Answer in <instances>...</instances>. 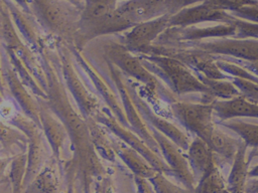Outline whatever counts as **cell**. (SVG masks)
I'll return each mask as SVG.
<instances>
[{"label":"cell","instance_id":"cell-1","mask_svg":"<svg viewBox=\"0 0 258 193\" xmlns=\"http://www.w3.org/2000/svg\"><path fill=\"white\" fill-rule=\"evenodd\" d=\"M37 55L47 79L46 104L66 126L72 144L73 157L62 168L68 193H74V183L77 179L82 181L84 193H92V183L106 176V170L92 144L86 120L79 109L72 105L60 73L58 58L55 66L56 51L52 39L49 38L48 44Z\"/></svg>","mask_w":258,"mask_h":193},{"label":"cell","instance_id":"cell-2","mask_svg":"<svg viewBox=\"0 0 258 193\" xmlns=\"http://www.w3.org/2000/svg\"><path fill=\"white\" fill-rule=\"evenodd\" d=\"M29 6L47 36L75 43L81 8L67 0H30Z\"/></svg>","mask_w":258,"mask_h":193},{"label":"cell","instance_id":"cell-3","mask_svg":"<svg viewBox=\"0 0 258 193\" xmlns=\"http://www.w3.org/2000/svg\"><path fill=\"white\" fill-rule=\"evenodd\" d=\"M136 55L139 56L145 67L161 80L175 95L186 93L209 95L208 87L199 79L195 71L181 61L173 57L159 54Z\"/></svg>","mask_w":258,"mask_h":193},{"label":"cell","instance_id":"cell-4","mask_svg":"<svg viewBox=\"0 0 258 193\" xmlns=\"http://www.w3.org/2000/svg\"><path fill=\"white\" fill-rule=\"evenodd\" d=\"M104 51L105 58L116 65L127 77L146 87L145 93L148 96H154L155 100L161 98L168 104L176 102L175 94L145 67L138 55L128 50L122 42H109L104 46Z\"/></svg>","mask_w":258,"mask_h":193},{"label":"cell","instance_id":"cell-5","mask_svg":"<svg viewBox=\"0 0 258 193\" xmlns=\"http://www.w3.org/2000/svg\"><path fill=\"white\" fill-rule=\"evenodd\" d=\"M57 53L60 73L70 95L74 99L77 109L85 120L94 118L101 109L97 96L92 93L82 80L77 68L69 43L52 38Z\"/></svg>","mask_w":258,"mask_h":193},{"label":"cell","instance_id":"cell-6","mask_svg":"<svg viewBox=\"0 0 258 193\" xmlns=\"http://www.w3.org/2000/svg\"><path fill=\"white\" fill-rule=\"evenodd\" d=\"M169 15L165 0H127L117 5L104 31V36L125 33L133 26Z\"/></svg>","mask_w":258,"mask_h":193},{"label":"cell","instance_id":"cell-7","mask_svg":"<svg viewBox=\"0 0 258 193\" xmlns=\"http://www.w3.org/2000/svg\"><path fill=\"white\" fill-rule=\"evenodd\" d=\"M118 5L117 0H85L74 45L83 48L104 31Z\"/></svg>","mask_w":258,"mask_h":193},{"label":"cell","instance_id":"cell-8","mask_svg":"<svg viewBox=\"0 0 258 193\" xmlns=\"http://www.w3.org/2000/svg\"><path fill=\"white\" fill-rule=\"evenodd\" d=\"M144 54H159L173 57L196 72H200L214 79H229L233 78L223 72L217 64L215 55L195 47H186L179 45H159L153 44Z\"/></svg>","mask_w":258,"mask_h":193},{"label":"cell","instance_id":"cell-9","mask_svg":"<svg viewBox=\"0 0 258 193\" xmlns=\"http://www.w3.org/2000/svg\"><path fill=\"white\" fill-rule=\"evenodd\" d=\"M94 119L102 124L109 132L115 135L121 142L125 143L127 146L142 155L157 172H161L168 177H172V172L169 166L165 163L164 159L160 155L155 153L136 133L124 127L116 119V117L113 115L108 107L101 108L94 117Z\"/></svg>","mask_w":258,"mask_h":193},{"label":"cell","instance_id":"cell-10","mask_svg":"<svg viewBox=\"0 0 258 193\" xmlns=\"http://www.w3.org/2000/svg\"><path fill=\"white\" fill-rule=\"evenodd\" d=\"M7 123L23 132L28 139V146L26 151L27 165L24 179V187L26 188L48 161L46 148L43 142L44 135L38 125L27 118L24 114L19 112L8 119Z\"/></svg>","mask_w":258,"mask_h":193},{"label":"cell","instance_id":"cell-11","mask_svg":"<svg viewBox=\"0 0 258 193\" xmlns=\"http://www.w3.org/2000/svg\"><path fill=\"white\" fill-rule=\"evenodd\" d=\"M108 70H109V75L110 79L112 80L115 89L121 100L122 107L125 113V116L127 118V121L129 123L130 130H132L134 133H136L155 153L161 156L160 154V149L149 129L147 126L146 122L143 120L141 117L138 109L134 105L129 90L127 86V81H126V76L125 74L116 66L114 65L111 61H109L107 58H105Z\"/></svg>","mask_w":258,"mask_h":193},{"label":"cell","instance_id":"cell-12","mask_svg":"<svg viewBox=\"0 0 258 193\" xmlns=\"http://www.w3.org/2000/svg\"><path fill=\"white\" fill-rule=\"evenodd\" d=\"M213 103H187L176 101L169 104V108L174 118L182 127L196 137L207 142L216 127L213 121Z\"/></svg>","mask_w":258,"mask_h":193},{"label":"cell","instance_id":"cell-13","mask_svg":"<svg viewBox=\"0 0 258 193\" xmlns=\"http://www.w3.org/2000/svg\"><path fill=\"white\" fill-rule=\"evenodd\" d=\"M236 34L237 26L234 21L232 23H218L216 25L205 27L197 25L186 27H169L158 37L154 44L177 45L216 38L235 37Z\"/></svg>","mask_w":258,"mask_h":193},{"label":"cell","instance_id":"cell-14","mask_svg":"<svg viewBox=\"0 0 258 193\" xmlns=\"http://www.w3.org/2000/svg\"><path fill=\"white\" fill-rule=\"evenodd\" d=\"M126 76V75H125ZM127 86L130 96L138 109L141 117L146 122L148 127H152L165 135L174 144H176L182 151H186L190 145L188 136L178 129L174 124L167 121L163 117L157 115L152 107L148 104L147 100L142 96L140 89H138V82L126 76Z\"/></svg>","mask_w":258,"mask_h":193},{"label":"cell","instance_id":"cell-15","mask_svg":"<svg viewBox=\"0 0 258 193\" xmlns=\"http://www.w3.org/2000/svg\"><path fill=\"white\" fill-rule=\"evenodd\" d=\"M177 45L199 48L216 56L233 57L246 61H258V38L255 37H225Z\"/></svg>","mask_w":258,"mask_h":193},{"label":"cell","instance_id":"cell-16","mask_svg":"<svg viewBox=\"0 0 258 193\" xmlns=\"http://www.w3.org/2000/svg\"><path fill=\"white\" fill-rule=\"evenodd\" d=\"M71 52L73 54L74 60L78 67H80L85 74L90 78L94 88L98 92V94L104 100L107 107L111 110L116 119L126 128L130 129L129 123L125 116L121 100L118 93H115L113 88L109 85L107 81H105L104 77L100 74V72L94 67V65L85 57L82 50L76 47L74 44H69Z\"/></svg>","mask_w":258,"mask_h":193},{"label":"cell","instance_id":"cell-17","mask_svg":"<svg viewBox=\"0 0 258 193\" xmlns=\"http://www.w3.org/2000/svg\"><path fill=\"white\" fill-rule=\"evenodd\" d=\"M170 15L166 14L137 24L123 33L122 44L134 54H144L156 42L158 37L169 28Z\"/></svg>","mask_w":258,"mask_h":193},{"label":"cell","instance_id":"cell-18","mask_svg":"<svg viewBox=\"0 0 258 193\" xmlns=\"http://www.w3.org/2000/svg\"><path fill=\"white\" fill-rule=\"evenodd\" d=\"M149 129L160 149L161 157L164 159L165 163L169 166L172 172V177L180 182L183 187L195 190L197 180L189 168L186 156H184L181 152L182 150L156 129L152 127H149Z\"/></svg>","mask_w":258,"mask_h":193},{"label":"cell","instance_id":"cell-19","mask_svg":"<svg viewBox=\"0 0 258 193\" xmlns=\"http://www.w3.org/2000/svg\"><path fill=\"white\" fill-rule=\"evenodd\" d=\"M2 1L6 4L20 37L36 54L39 53L48 44L49 36L45 34L33 14L25 11L12 0Z\"/></svg>","mask_w":258,"mask_h":193},{"label":"cell","instance_id":"cell-20","mask_svg":"<svg viewBox=\"0 0 258 193\" xmlns=\"http://www.w3.org/2000/svg\"><path fill=\"white\" fill-rule=\"evenodd\" d=\"M1 70L3 83H6L8 92L10 93L14 103L17 104L18 108L21 110V113L41 128L39 118L40 106L37 98L32 96L33 93L20 80L17 73L12 68L8 58L7 64H5L4 59H2Z\"/></svg>","mask_w":258,"mask_h":193},{"label":"cell","instance_id":"cell-21","mask_svg":"<svg viewBox=\"0 0 258 193\" xmlns=\"http://www.w3.org/2000/svg\"><path fill=\"white\" fill-rule=\"evenodd\" d=\"M235 20L230 12L219 9L208 2H202L181 9L169 18V27H186L201 23H232Z\"/></svg>","mask_w":258,"mask_h":193},{"label":"cell","instance_id":"cell-22","mask_svg":"<svg viewBox=\"0 0 258 193\" xmlns=\"http://www.w3.org/2000/svg\"><path fill=\"white\" fill-rule=\"evenodd\" d=\"M37 100L40 106L39 118L42 133L49 144L52 157L56 161L57 166L60 168V170H62L61 153L66 140L70 138L68 130L63 123L49 109L46 104V100L40 98H37Z\"/></svg>","mask_w":258,"mask_h":193},{"label":"cell","instance_id":"cell-23","mask_svg":"<svg viewBox=\"0 0 258 193\" xmlns=\"http://www.w3.org/2000/svg\"><path fill=\"white\" fill-rule=\"evenodd\" d=\"M214 115L221 121H228L240 118L258 119V104L248 101L243 95L231 100H216Z\"/></svg>","mask_w":258,"mask_h":193},{"label":"cell","instance_id":"cell-24","mask_svg":"<svg viewBox=\"0 0 258 193\" xmlns=\"http://www.w3.org/2000/svg\"><path fill=\"white\" fill-rule=\"evenodd\" d=\"M186 151V158L189 168L198 183L210 166L217 161V155L213 152L209 145L199 137H195Z\"/></svg>","mask_w":258,"mask_h":193},{"label":"cell","instance_id":"cell-25","mask_svg":"<svg viewBox=\"0 0 258 193\" xmlns=\"http://www.w3.org/2000/svg\"><path fill=\"white\" fill-rule=\"evenodd\" d=\"M247 148V144L242 141L232 162V168L227 180V188L230 193H247L246 189L250 170V161L246 157Z\"/></svg>","mask_w":258,"mask_h":193},{"label":"cell","instance_id":"cell-26","mask_svg":"<svg viewBox=\"0 0 258 193\" xmlns=\"http://www.w3.org/2000/svg\"><path fill=\"white\" fill-rule=\"evenodd\" d=\"M113 147L116 155L130 169L136 177L149 179L154 176L156 170L137 151L127 146L125 143L113 140Z\"/></svg>","mask_w":258,"mask_h":193},{"label":"cell","instance_id":"cell-27","mask_svg":"<svg viewBox=\"0 0 258 193\" xmlns=\"http://www.w3.org/2000/svg\"><path fill=\"white\" fill-rule=\"evenodd\" d=\"M92 144L100 157L108 162H115L116 161V153L113 147V139L107 135L105 127L97 122L94 118L86 120Z\"/></svg>","mask_w":258,"mask_h":193},{"label":"cell","instance_id":"cell-28","mask_svg":"<svg viewBox=\"0 0 258 193\" xmlns=\"http://www.w3.org/2000/svg\"><path fill=\"white\" fill-rule=\"evenodd\" d=\"M56 164L53 157L52 161H47L37 176L25 188L24 193H58Z\"/></svg>","mask_w":258,"mask_h":193},{"label":"cell","instance_id":"cell-29","mask_svg":"<svg viewBox=\"0 0 258 193\" xmlns=\"http://www.w3.org/2000/svg\"><path fill=\"white\" fill-rule=\"evenodd\" d=\"M241 142V139H236L227 135L216 126L206 143L216 155L227 162H233Z\"/></svg>","mask_w":258,"mask_h":193},{"label":"cell","instance_id":"cell-30","mask_svg":"<svg viewBox=\"0 0 258 193\" xmlns=\"http://www.w3.org/2000/svg\"><path fill=\"white\" fill-rule=\"evenodd\" d=\"M199 79L208 87L209 95L213 100H231L242 95L239 88L229 79H214L200 72H196Z\"/></svg>","mask_w":258,"mask_h":193},{"label":"cell","instance_id":"cell-31","mask_svg":"<svg viewBox=\"0 0 258 193\" xmlns=\"http://www.w3.org/2000/svg\"><path fill=\"white\" fill-rule=\"evenodd\" d=\"M0 131H1V150L2 153L6 152L8 153L7 157H11L10 155L13 154V148L20 149L22 152L27 151L28 146V139L26 135L21 132L16 127L6 124L3 120L0 125ZM15 155V154H13Z\"/></svg>","mask_w":258,"mask_h":193},{"label":"cell","instance_id":"cell-32","mask_svg":"<svg viewBox=\"0 0 258 193\" xmlns=\"http://www.w3.org/2000/svg\"><path fill=\"white\" fill-rule=\"evenodd\" d=\"M4 51L6 53V56L11 64L12 68L17 73L18 77L24 83V85L33 93L34 96L46 100L47 99L46 91L40 86V84L37 82V80L34 78V76L31 74V72L27 69V67L23 64V62L19 59V57L9 49L4 48Z\"/></svg>","mask_w":258,"mask_h":193},{"label":"cell","instance_id":"cell-33","mask_svg":"<svg viewBox=\"0 0 258 193\" xmlns=\"http://www.w3.org/2000/svg\"><path fill=\"white\" fill-rule=\"evenodd\" d=\"M26 165V152H21L11 157L7 165V181L11 186V193H24Z\"/></svg>","mask_w":258,"mask_h":193},{"label":"cell","instance_id":"cell-34","mask_svg":"<svg viewBox=\"0 0 258 193\" xmlns=\"http://www.w3.org/2000/svg\"><path fill=\"white\" fill-rule=\"evenodd\" d=\"M227 187L223 175L221 174L218 162L215 161L198 181L194 190L195 193H216Z\"/></svg>","mask_w":258,"mask_h":193},{"label":"cell","instance_id":"cell-35","mask_svg":"<svg viewBox=\"0 0 258 193\" xmlns=\"http://www.w3.org/2000/svg\"><path fill=\"white\" fill-rule=\"evenodd\" d=\"M223 127L236 133L248 147L258 148V125L248 123L239 119L219 122Z\"/></svg>","mask_w":258,"mask_h":193},{"label":"cell","instance_id":"cell-36","mask_svg":"<svg viewBox=\"0 0 258 193\" xmlns=\"http://www.w3.org/2000/svg\"><path fill=\"white\" fill-rule=\"evenodd\" d=\"M216 58H217V64L220 67V69L226 74L230 75L232 78H241V79H246V80H250L258 83V76L254 74L252 71H250L249 69H247L246 67H244L243 65L222 57L216 56Z\"/></svg>","mask_w":258,"mask_h":193},{"label":"cell","instance_id":"cell-37","mask_svg":"<svg viewBox=\"0 0 258 193\" xmlns=\"http://www.w3.org/2000/svg\"><path fill=\"white\" fill-rule=\"evenodd\" d=\"M167 177V175L156 171L154 176L148 179L155 193H195L194 190L175 185Z\"/></svg>","mask_w":258,"mask_h":193},{"label":"cell","instance_id":"cell-38","mask_svg":"<svg viewBox=\"0 0 258 193\" xmlns=\"http://www.w3.org/2000/svg\"><path fill=\"white\" fill-rule=\"evenodd\" d=\"M204 2H208L211 5L230 13L235 12L245 6L258 4V0H204Z\"/></svg>","mask_w":258,"mask_h":193},{"label":"cell","instance_id":"cell-39","mask_svg":"<svg viewBox=\"0 0 258 193\" xmlns=\"http://www.w3.org/2000/svg\"><path fill=\"white\" fill-rule=\"evenodd\" d=\"M232 81L239 88L244 98L258 104V83L241 78H233Z\"/></svg>","mask_w":258,"mask_h":193},{"label":"cell","instance_id":"cell-40","mask_svg":"<svg viewBox=\"0 0 258 193\" xmlns=\"http://www.w3.org/2000/svg\"><path fill=\"white\" fill-rule=\"evenodd\" d=\"M234 23L237 26V38H258V24L235 17Z\"/></svg>","mask_w":258,"mask_h":193},{"label":"cell","instance_id":"cell-41","mask_svg":"<svg viewBox=\"0 0 258 193\" xmlns=\"http://www.w3.org/2000/svg\"><path fill=\"white\" fill-rule=\"evenodd\" d=\"M231 14L236 18L258 24V4L245 6L235 12H232Z\"/></svg>","mask_w":258,"mask_h":193},{"label":"cell","instance_id":"cell-42","mask_svg":"<svg viewBox=\"0 0 258 193\" xmlns=\"http://www.w3.org/2000/svg\"><path fill=\"white\" fill-rule=\"evenodd\" d=\"M94 193H114V183L112 178L106 175L103 178L98 179L94 185Z\"/></svg>","mask_w":258,"mask_h":193},{"label":"cell","instance_id":"cell-43","mask_svg":"<svg viewBox=\"0 0 258 193\" xmlns=\"http://www.w3.org/2000/svg\"><path fill=\"white\" fill-rule=\"evenodd\" d=\"M134 181H135V185L137 187L138 193H155V191H154L151 183L148 181V179L134 176Z\"/></svg>","mask_w":258,"mask_h":193},{"label":"cell","instance_id":"cell-44","mask_svg":"<svg viewBox=\"0 0 258 193\" xmlns=\"http://www.w3.org/2000/svg\"><path fill=\"white\" fill-rule=\"evenodd\" d=\"M217 57H222V58L234 61L238 64H241V65H243L244 67H246L247 69H249L250 71H252L254 74H256L258 76V61H246V60L237 59V58H233V57H226V56H217Z\"/></svg>","mask_w":258,"mask_h":193},{"label":"cell","instance_id":"cell-45","mask_svg":"<svg viewBox=\"0 0 258 193\" xmlns=\"http://www.w3.org/2000/svg\"><path fill=\"white\" fill-rule=\"evenodd\" d=\"M247 193H258V179L249 178L247 182Z\"/></svg>","mask_w":258,"mask_h":193},{"label":"cell","instance_id":"cell-46","mask_svg":"<svg viewBox=\"0 0 258 193\" xmlns=\"http://www.w3.org/2000/svg\"><path fill=\"white\" fill-rule=\"evenodd\" d=\"M12 1H14L18 6H20L25 11L31 13L30 12V6H29L30 5V0H12Z\"/></svg>","mask_w":258,"mask_h":193},{"label":"cell","instance_id":"cell-47","mask_svg":"<svg viewBox=\"0 0 258 193\" xmlns=\"http://www.w3.org/2000/svg\"><path fill=\"white\" fill-rule=\"evenodd\" d=\"M258 177V165L254 166L249 170V178H256Z\"/></svg>","mask_w":258,"mask_h":193},{"label":"cell","instance_id":"cell-48","mask_svg":"<svg viewBox=\"0 0 258 193\" xmlns=\"http://www.w3.org/2000/svg\"><path fill=\"white\" fill-rule=\"evenodd\" d=\"M67 1H70L71 3L75 4L76 6H78L81 9H83V7L85 5V0H67Z\"/></svg>","mask_w":258,"mask_h":193},{"label":"cell","instance_id":"cell-49","mask_svg":"<svg viewBox=\"0 0 258 193\" xmlns=\"http://www.w3.org/2000/svg\"><path fill=\"white\" fill-rule=\"evenodd\" d=\"M253 157L258 158V148H253V150H252V151H251V153L249 154L248 160H249V161H251V159H252Z\"/></svg>","mask_w":258,"mask_h":193},{"label":"cell","instance_id":"cell-50","mask_svg":"<svg viewBox=\"0 0 258 193\" xmlns=\"http://www.w3.org/2000/svg\"><path fill=\"white\" fill-rule=\"evenodd\" d=\"M216 193H230V192H229L228 188L226 187V188H224V189H222V190H219V191L216 192Z\"/></svg>","mask_w":258,"mask_h":193},{"label":"cell","instance_id":"cell-51","mask_svg":"<svg viewBox=\"0 0 258 193\" xmlns=\"http://www.w3.org/2000/svg\"><path fill=\"white\" fill-rule=\"evenodd\" d=\"M117 1H118V2H119V1H121V2H122V1H127V0H117Z\"/></svg>","mask_w":258,"mask_h":193}]
</instances>
